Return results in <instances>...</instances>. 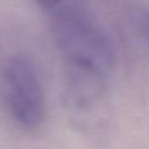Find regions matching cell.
<instances>
[{
    "label": "cell",
    "instance_id": "3957f363",
    "mask_svg": "<svg viewBox=\"0 0 149 149\" xmlns=\"http://www.w3.org/2000/svg\"><path fill=\"white\" fill-rule=\"evenodd\" d=\"M56 41L66 60L94 64L106 71L114 61L106 35L89 18L77 12H63L54 20Z\"/></svg>",
    "mask_w": 149,
    "mask_h": 149
},
{
    "label": "cell",
    "instance_id": "7a4b0ae2",
    "mask_svg": "<svg viewBox=\"0 0 149 149\" xmlns=\"http://www.w3.org/2000/svg\"><path fill=\"white\" fill-rule=\"evenodd\" d=\"M0 98L10 119L20 129L33 131L46 119V95L37 68L29 57L12 55L0 70Z\"/></svg>",
    "mask_w": 149,
    "mask_h": 149
},
{
    "label": "cell",
    "instance_id": "277c9868",
    "mask_svg": "<svg viewBox=\"0 0 149 149\" xmlns=\"http://www.w3.org/2000/svg\"><path fill=\"white\" fill-rule=\"evenodd\" d=\"M35 1L42 7L50 9V8H54L55 6H57L61 0H35Z\"/></svg>",
    "mask_w": 149,
    "mask_h": 149
},
{
    "label": "cell",
    "instance_id": "6da1fadb",
    "mask_svg": "<svg viewBox=\"0 0 149 149\" xmlns=\"http://www.w3.org/2000/svg\"><path fill=\"white\" fill-rule=\"evenodd\" d=\"M66 61L63 95L68 119L80 134L102 141L110 133L113 121L104 71L88 62Z\"/></svg>",
    "mask_w": 149,
    "mask_h": 149
}]
</instances>
